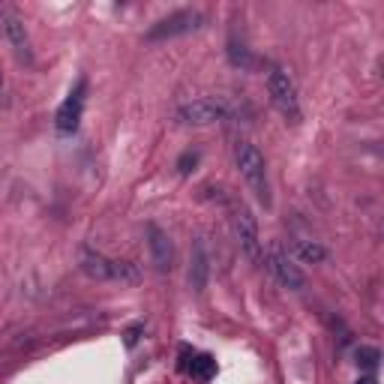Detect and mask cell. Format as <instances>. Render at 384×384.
Returning a JSON list of instances; mask_svg holds the SVG:
<instances>
[{
    "mask_svg": "<svg viewBox=\"0 0 384 384\" xmlns=\"http://www.w3.org/2000/svg\"><path fill=\"white\" fill-rule=\"evenodd\" d=\"M198 162V153H184L180 156V162H177V168H180V174H189L192 172V165Z\"/></svg>",
    "mask_w": 384,
    "mask_h": 384,
    "instance_id": "obj_16",
    "label": "cell"
},
{
    "mask_svg": "<svg viewBox=\"0 0 384 384\" xmlns=\"http://www.w3.org/2000/svg\"><path fill=\"white\" fill-rule=\"evenodd\" d=\"M186 372H189L192 378H198V381H210V378H213V372H217V360H213L210 354H198V357H192V360H189Z\"/></svg>",
    "mask_w": 384,
    "mask_h": 384,
    "instance_id": "obj_12",
    "label": "cell"
},
{
    "mask_svg": "<svg viewBox=\"0 0 384 384\" xmlns=\"http://www.w3.org/2000/svg\"><path fill=\"white\" fill-rule=\"evenodd\" d=\"M0 105H9V87L4 75H0Z\"/></svg>",
    "mask_w": 384,
    "mask_h": 384,
    "instance_id": "obj_17",
    "label": "cell"
},
{
    "mask_svg": "<svg viewBox=\"0 0 384 384\" xmlns=\"http://www.w3.org/2000/svg\"><path fill=\"white\" fill-rule=\"evenodd\" d=\"M205 27V15L196 13V9H180V13H172L168 18L156 21V25L148 30L151 42H162V39H174V37H186V33H196Z\"/></svg>",
    "mask_w": 384,
    "mask_h": 384,
    "instance_id": "obj_7",
    "label": "cell"
},
{
    "mask_svg": "<svg viewBox=\"0 0 384 384\" xmlns=\"http://www.w3.org/2000/svg\"><path fill=\"white\" fill-rule=\"evenodd\" d=\"M378 360H381V354L376 352V348H360V352H357V364L366 366V369H376Z\"/></svg>",
    "mask_w": 384,
    "mask_h": 384,
    "instance_id": "obj_15",
    "label": "cell"
},
{
    "mask_svg": "<svg viewBox=\"0 0 384 384\" xmlns=\"http://www.w3.org/2000/svg\"><path fill=\"white\" fill-rule=\"evenodd\" d=\"M0 37L6 39L9 51L18 58V63H25V66L33 63V49H30V37H27L25 21H21V15L6 4H0Z\"/></svg>",
    "mask_w": 384,
    "mask_h": 384,
    "instance_id": "obj_5",
    "label": "cell"
},
{
    "mask_svg": "<svg viewBox=\"0 0 384 384\" xmlns=\"http://www.w3.org/2000/svg\"><path fill=\"white\" fill-rule=\"evenodd\" d=\"M231 229H234V237L241 243L243 255L252 264H264V250H262V237H258L255 217L243 205H231Z\"/></svg>",
    "mask_w": 384,
    "mask_h": 384,
    "instance_id": "obj_6",
    "label": "cell"
},
{
    "mask_svg": "<svg viewBox=\"0 0 384 384\" xmlns=\"http://www.w3.org/2000/svg\"><path fill=\"white\" fill-rule=\"evenodd\" d=\"M144 234H148V250H151V262H153V267L160 270V274L172 270V267H174V243H172V237H168V231H162L160 225L148 222Z\"/></svg>",
    "mask_w": 384,
    "mask_h": 384,
    "instance_id": "obj_10",
    "label": "cell"
},
{
    "mask_svg": "<svg viewBox=\"0 0 384 384\" xmlns=\"http://www.w3.org/2000/svg\"><path fill=\"white\" fill-rule=\"evenodd\" d=\"M75 258H78V270H82L84 276H90V279H99V282H139L141 279V274H139V267H135V264L115 262V258L90 250V246H78Z\"/></svg>",
    "mask_w": 384,
    "mask_h": 384,
    "instance_id": "obj_2",
    "label": "cell"
},
{
    "mask_svg": "<svg viewBox=\"0 0 384 384\" xmlns=\"http://www.w3.org/2000/svg\"><path fill=\"white\" fill-rule=\"evenodd\" d=\"M84 94H87V84L78 82L72 87V94L63 99V105L58 108V115H54V129L60 135H72L78 129V123H82V111H84Z\"/></svg>",
    "mask_w": 384,
    "mask_h": 384,
    "instance_id": "obj_9",
    "label": "cell"
},
{
    "mask_svg": "<svg viewBox=\"0 0 384 384\" xmlns=\"http://www.w3.org/2000/svg\"><path fill=\"white\" fill-rule=\"evenodd\" d=\"M229 58H231V63H234V66H243V70H252V66H255L252 54L246 51L243 45H231V49H229Z\"/></svg>",
    "mask_w": 384,
    "mask_h": 384,
    "instance_id": "obj_14",
    "label": "cell"
},
{
    "mask_svg": "<svg viewBox=\"0 0 384 384\" xmlns=\"http://www.w3.org/2000/svg\"><path fill=\"white\" fill-rule=\"evenodd\" d=\"M295 250L303 262H324V255H327L319 243H309V241H295Z\"/></svg>",
    "mask_w": 384,
    "mask_h": 384,
    "instance_id": "obj_13",
    "label": "cell"
},
{
    "mask_svg": "<svg viewBox=\"0 0 384 384\" xmlns=\"http://www.w3.org/2000/svg\"><path fill=\"white\" fill-rule=\"evenodd\" d=\"M234 162H237V172H241L243 184L250 186V192L255 196V201L267 210L270 205H274V198H270V184H267L264 156L258 153V148H255L252 141L237 139V144H234Z\"/></svg>",
    "mask_w": 384,
    "mask_h": 384,
    "instance_id": "obj_1",
    "label": "cell"
},
{
    "mask_svg": "<svg viewBox=\"0 0 384 384\" xmlns=\"http://www.w3.org/2000/svg\"><path fill=\"white\" fill-rule=\"evenodd\" d=\"M357 384H378V381H376V378H372V376H366V378H360Z\"/></svg>",
    "mask_w": 384,
    "mask_h": 384,
    "instance_id": "obj_19",
    "label": "cell"
},
{
    "mask_svg": "<svg viewBox=\"0 0 384 384\" xmlns=\"http://www.w3.org/2000/svg\"><path fill=\"white\" fill-rule=\"evenodd\" d=\"M267 94H270V103H274V108L279 111V115L286 117L291 127H297V123L303 120V111H300L297 87H295V82H291V75L286 70L274 66V70L267 72Z\"/></svg>",
    "mask_w": 384,
    "mask_h": 384,
    "instance_id": "obj_4",
    "label": "cell"
},
{
    "mask_svg": "<svg viewBox=\"0 0 384 384\" xmlns=\"http://www.w3.org/2000/svg\"><path fill=\"white\" fill-rule=\"evenodd\" d=\"M139 333H141V327H132V331L127 333V345H135V340H139Z\"/></svg>",
    "mask_w": 384,
    "mask_h": 384,
    "instance_id": "obj_18",
    "label": "cell"
},
{
    "mask_svg": "<svg viewBox=\"0 0 384 384\" xmlns=\"http://www.w3.org/2000/svg\"><path fill=\"white\" fill-rule=\"evenodd\" d=\"M237 115H241V105L222 96L196 99V103H184L174 108V117L180 123H186V127H210V123H219V120H234Z\"/></svg>",
    "mask_w": 384,
    "mask_h": 384,
    "instance_id": "obj_3",
    "label": "cell"
},
{
    "mask_svg": "<svg viewBox=\"0 0 384 384\" xmlns=\"http://www.w3.org/2000/svg\"><path fill=\"white\" fill-rule=\"evenodd\" d=\"M207 276H210V262H207V252H205V243L196 241L192 243V252H189V288L201 295L207 288Z\"/></svg>",
    "mask_w": 384,
    "mask_h": 384,
    "instance_id": "obj_11",
    "label": "cell"
},
{
    "mask_svg": "<svg viewBox=\"0 0 384 384\" xmlns=\"http://www.w3.org/2000/svg\"><path fill=\"white\" fill-rule=\"evenodd\" d=\"M264 267L274 274V279L279 282L282 288H288V291H300L303 286H307V279H303V274L297 270V264L291 262V258L279 250V246H270V252L264 258Z\"/></svg>",
    "mask_w": 384,
    "mask_h": 384,
    "instance_id": "obj_8",
    "label": "cell"
}]
</instances>
